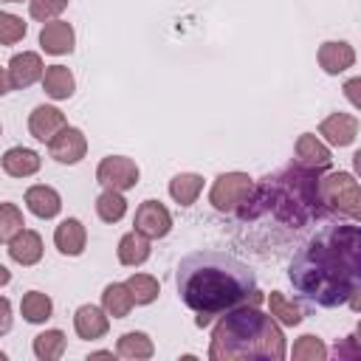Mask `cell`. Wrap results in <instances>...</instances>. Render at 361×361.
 <instances>
[{
	"instance_id": "9a60e30c",
	"label": "cell",
	"mask_w": 361,
	"mask_h": 361,
	"mask_svg": "<svg viewBox=\"0 0 361 361\" xmlns=\"http://www.w3.org/2000/svg\"><path fill=\"white\" fill-rule=\"evenodd\" d=\"M319 65H322L324 73L338 76V73H344L347 68L355 65V51L347 42H336V39L322 42V48H319Z\"/></svg>"
},
{
	"instance_id": "484cf974",
	"label": "cell",
	"mask_w": 361,
	"mask_h": 361,
	"mask_svg": "<svg viewBox=\"0 0 361 361\" xmlns=\"http://www.w3.org/2000/svg\"><path fill=\"white\" fill-rule=\"evenodd\" d=\"M96 214H99V220H104V223H118V220L127 214V200H124V195L116 192V189H104V192L96 197Z\"/></svg>"
},
{
	"instance_id": "ffe728a7",
	"label": "cell",
	"mask_w": 361,
	"mask_h": 361,
	"mask_svg": "<svg viewBox=\"0 0 361 361\" xmlns=\"http://www.w3.org/2000/svg\"><path fill=\"white\" fill-rule=\"evenodd\" d=\"M118 262L127 265V268H135L141 262L149 259V237H144L141 231H127L121 240H118Z\"/></svg>"
},
{
	"instance_id": "cb8c5ba5",
	"label": "cell",
	"mask_w": 361,
	"mask_h": 361,
	"mask_svg": "<svg viewBox=\"0 0 361 361\" xmlns=\"http://www.w3.org/2000/svg\"><path fill=\"white\" fill-rule=\"evenodd\" d=\"M20 310H23V319H25V322L42 324V322L51 319L54 302H51V296L42 293V290H28V293L23 296V302H20Z\"/></svg>"
},
{
	"instance_id": "6da1fadb",
	"label": "cell",
	"mask_w": 361,
	"mask_h": 361,
	"mask_svg": "<svg viewBox=\"0 0 361 361\" xmlns=\"http://www.w3.org/2000/svg\"><path fill=\"white\" fill-rule=\"evenodd\" d=\"M288 276L305 299L322 307H338L344 302L358 307V288H361L358 226H333L316 234L293 257Z\"/></svg>"
},
{
	"instance_id": "74e56055",
	"label": "cell",
	"mask_w": 361,
	"mask_h": 361,
	"mask_svg": "<svg viewBox=\"0 0 361 361\" xmlns=\"http://www.w3.org/2000/svg\"><path fill=\"white\" fill-rule=\"evenodd\" d=\"M90 358H113V350H96L90 353Z\"/></svg>"
},
{
	"instance_id": "8992f818",
	"label": "cell",
	"mask_w": 361,
	"mask_h": 361,
	"mask_svg": "<svg viewBox=\"0 0 361 361\" xmlns=\"http://www.w3.org/2000/svg\"><path fill=\"white\" fill-rule=\"evenodd\" d=\"M96 180L104 189H116V192H127L138 183V166L133 158L127 155H107L102 158V164L96 166Z\"/></svg>"
},
{
	"instance_id": "7c38bea8",
	"label": "cell",
	"mask_w": 361,
	"mask_h": 361,
	"mask_svg": "<svg viewBox=\"0 0 361 361\" xmlns=\"http://www.w3.org/2000/svg\"><path fill=\"white\" fill-rule=\"evenodd\" d=\"M6 71H8L11 87H28V85H34L37 79H42L45 65H42L39 54L23 51V54H14V56H11V62H8Z\"/></svg>"
},
{
	"instance_id": "836d02e7",
	"label": "cell",
	"mask_w": 361,
	"mask_h": 361,
	"mask_svg": "<svg viewBox=\"0 0 361 361\" xmlns=\"http://www.w3.org/2000/svg\"><path fill=\"white\" fill-rule=\"evenodd\" d=\"M8 330H11V302L0 296V336H6Z\"/></svg>"
},
{
	"instance_id": "e575fe53",
	"label": "cell",
	"mask_w": 361,
	"mask_h": 361,
	"mask_svg": "<svg viewBox=\"0 0 361 361\" xmlns=\"http://www.w3.org/2000/svg\"><path fill=\"white\" fill-rule=\"evenodd\" d=\"M358 85H361V79H350V82L344 85V93H347V99H350V104H353V107H358V104H361V99H358V93H355V90H358Z\"/></svg>"
},
{
	"instance_id": "8d00e7d4",
	"label": "cell",
	"mask_w": 361,
	"mask_h": 361,
	"mask_svg": "<svg viewBox=\"0 0 361 361\" xmlns=\"http://www.w3.org/2000/svg\"><path fill=\"white\" fill-rule=\"evenodd\" d=\"M8 279H11V271H8V268H6L3 262H0V285H6Z\"/></svg>"
},
{
	"instance_id": "9c48e42d",
	"label": "cell",
	"mask_w": 361,
	"mask_h": 361,
	"mask_svg": "<svg viewBox=\"0 0 361 361\" xmlns=\"http://www.w3.org/2000/svg\"><path fill=\"white\" fill-rule=\"evenodd\" d=\"M73 42H76V34H73L71 23H65V20H48V23H42L39 45H42L45 54H54V56L71 54L73 51Z\"/></svg>"
},
{
	"instance_id": "4316f807",
	"label": "cell",
	"mask_w": 361,
	"mask_h": 361,
	"mask_svg": "<svg viewBox=\"0 0 361 361\" xmlns=\"http://www.w3.org/2000/svg\"><path fill=\"white\" fill-rule=\"evenodd\" d=\"M65 353V333L62 330H45L34 336V355L39 361H56Z\"/></svg>"
},
{
	"instance_id": "30bf717a",
	"label": "cell",
	"mask_w": 361,
	"mask_h": 361,
	"mask_svg": "<svg viewBox=\"0 0 361 361\" xmlns=\"http://www.w3.org/2000/svg\"><path fill=\"white\" fill-rule=\"evenodd\" d=\"M65 113L59 107H51V104H39L31 110L28 116V133L37 138V141H51L62 127H65Z\"/></svg>"
},
{
	"instance_id": "2e32d148",
	"label": "cell",
	"mask_w": 361,
	"mask_h": 361,
	"mask_svg": "<svg viewBox=\"0 0 361 361\" xmlns=\"http://www.w3.org/2000/svg\"><path fill=\"white\" fill-rule=\"evenodd\" d=\"M25 206H28L31 214H37V217H42V220H51V217L59 214L62 197H59L56 189H51V186H45V183H37V186H31V189L25 192Z\"/></svg>"
},
{
	"instance_id": "5b68a950",
	"label": "cell",
	"mask_w": 361,
	"mask_h": 361,
	"mask_svg": "<svg viewBox=\"0 0 361 361\" xmlns=\"http://www.w3.org/2000/svg\"><path fill=\"white\" fill-rule=\"evenodd\" d=\"M251 192H254V178L251 175H245V172H223L212 183L209 203L217 212L234 214V212H240L245 206V200L251 197Z\"/></svg>"
},
{
	"instance_id": "4fadbf2b",
	"label": "cell",
	"mask_w": 361,
	"mask_h": 361,
	"mask_svg": "<svg viewBox=\"0 0 361 361\" xmlns=\"http://www.w3.org/2000/svg\"><path fill=\"white\" fill-rule=\"evenodd\" d=\"M8 257L17 265H37L42 259V237L31 228H20L8 240Z\"/></svg>"
},
{
	"instance_id": "52a82bcc",
	"label": "cell",
	"mask_w": 361,
	"mask_h": 361,
	"mask_svg": "<svg viewBox=\"0 0 361 361\" xmlns=\"http://www.w3.org/2000/svg\"><path fill=\"white\" fill-rule=\"evenodd\" d=\"M172 228V214L161 200H144L135 209V231H141L149 240L166 237Z\"/></svg>"
},
{
	"instance_id": "277c9868",
	"label": "cell",
	"mask_w": 361,
	"mask_h": 361,
	"mask_svg": "<svg viewBox=\"0 0 361 361\" xmlns=\"http://www.w3.org/2000/svg\"><path fill=\"white\" fill-rule=\"evenodd\" d=\"M319 200L330 209L338 212L350 220H358L361 214V192H358V180L350 172H330L319 180Z\"/></svg>"
},
{
	"instance_id": "f546056e",
	"label": "cell",
	"mask_w": 361,
	"mask_h": 361,
	"mask_svg": "<svg viewBox=\"0 0 361 361\" xmlns=\"http://www.w3.org/2000/svg\"><path fill=\"white\" fill-rule=\"evenodd\" d=\"M25 226L17 203H0V243H8Z\"/></svg>"
},
{
	"instance_id": "d4e9b609",
	"label": "cell",
	"mask_w": 361,
	"mask_h": 361,
	"mask_svg": "<svg viewBox=\"0 0 361 361\" xmlns=\"http://www.w3.org/2000/svg\"><path fill=\"white\" fill-rule=\"evenodd\" d=\"M116 353L121 355V358H149L152 353H155V347H152V338L147 336V333H141V330H130V333H124L121 338H118V347H116Z\"/></svg>"
},
{
	"instance_id": "d6a6232c",
	"label": "cell",
	"mask_w": 361,
	"mask_h": 361,
	"mask_svg": "<svg viewBox=\"0 0 361 361\" xmlns=\"http://www.w3.org/2000/svg\"><path fill=\"white\" fill-rule=\"evenodd\" d=\"M68 8V0H28V14L39 23L56 20Z\"/></svg>"
},
{
	"instance_id": "7a4b0ae2",
	"label": "cell",
	"mask_w": 361,
	"mask_h": 361,
	"mask_svg": "<svg viewBox=\"0 0 361 361\" xmlns=\"http://www.w3.org/2000/svg\"><path fill=\"white\" fill-rule=\"evenodd\" d=\"M178 296L197 313V327H206L214 316L237 305H259L254 271L220 251H197L178 265Z\"/></svg>"
},
{
	"instance_id": "f1b7e54d",
	"label": "cell",
	"mask_w": 361,
	"mask_h": 361,
	"mask_svg": "<svg viewBox=\"0 0 361 361\" xmlns=\"http://www.w3.org/2000/svg\"><path fill=\"white\" fill-rule=\"evenodd\" d=\"M268 307H271V316H274L279 324L296 327V324L302 322V310H299L290 299H285V293H279V290H271V296H268Z\"/></svg>"
},
{
	"instance_id": "e0dca14e",
	"label": "cell",
	"mask_w": 361,
	"mask_h": 361,
	"mask_svg": "<svg viewBox=\"0 0 361 361\" xmlns=\"http://www.w3.org/2000/svg\"><path fill=\"white\" fill-rule=\"evenodd\" d=\"M54 243H56V248H59L62 254L79 257V254L85 251V243H87V231H85L82 220H76V217L62 220V223L56 226V231H54Z\"/></svg>"
},
{
	"instance_id": "5bb4252c",
	"label": "cell",
	"mask_w": 361,
	"mask_h": 361,
	"mask_svg": "<svg viewBox=\"0 0 361 361\" xmlns=\"http://www.w3.org/2000/svg\"><path fill=\"white\" fill-rule=\"evenodd\" d=\"M110 327V316L104 313V307H96V305H82L73 316V330L79 338H102Z\"/></svg>"
},
{
	"instance_id": "7402d4cb",
	"label": "cell",
	"mask_w": 361,
	"mask_h": 361,
	"mask_svg": "<svg viewBox=\"0 0 361 361\" xmlns=\"http://www.w3.org/2000/svg\"><path fill=\"white\" fill-rule=\"evenodd\" d=\"M133 293H130V288L124 285V282H113V285H107L104 288V293H102V307H104V313L107 316H113V319H124L130 310H133Z\"/></svg>"
},
{
	"instance_id": "ba28073f",
	"label": "cell",
	"mask_w": 361,
	"mask_h": 361,
	"mask_svg": "<svg viewBox=\"0 0 361 361\" xmlns=\"http://www.w3.org/2000/svg\"><path fill=\"white\" fill-rule=\"evenodd\" d=\"M48 152L54 161L59 164H79L87 152V138L79 127H62L51 141H48Z\"/></svg>"
},
{
	"instance_id": "83f0119b",
	"label": "cell",
	"mask_w": 361,
	"mask_h": 361,
	"mask_svg": "<svg viewBox=\"0 0 361 361\" xmlns=\"http://www.w3.org/2000/svg\"><path fill=\"white\" fill-rule=\"evenodd\" d=\"M124 285L130 288V293H133V302H135V305H149V302H155V299H158V293H161L158 279H155V276H149V274H133Z\"/></svg>"
},
{
	"instance_id": "d590c367",
	"label": "cell",
	"mask_w": 361,
	"mask_h": 361,
	"mask_svg": "<svg viewBox=\"0 0 361 361\" xmlns=\"http://www.w3.org/2000/svg\"><path fill=\"white\" fill-rule=\"evenodd\" d=\"M11 90V79H8V71L0 68V96H6Z\"/></svg>"
},
{
	"instance_id": "603a6c76",
	"label": "cell",
	"mask_w": 361,
	"mask_h": 361,
	"mask_svg": "<svg viewBox=\"0 0 361 361\" xmlns=\"http://www.w3.org/2000/svg\"><path fill=\"white\" fill-rule=\"evenodd\" d=\"M200 192H203V178L195 175V172H180L169 180V195L180 206H192Z\"/></svg>"
},
{
	"instance_id": "ab89813d",
	"label": "cell",
	"mask_w": 361,
	"mask_h": 361,
	"mask_svg": "<svg viewBox=\"0 0 361 361\" xmlns=\"http://www.w3.org/2000/svg\"><path fill=\"white\" fill-rule=\"evenodd\" d=\"M8 3H23V0H8Z\"/></svg>"
},
{
	"instance_id": "8fae6325",
	"label": "cell",
	"mask_w": 361,
	"mask_h": 361,
	"mask_svg": "<svg viewBox=\"0 0 361 361\" xmlns=\"http://www.w3.org/2000/svg\"><path fill=\"white\" fill-rule=\"evenodd\" d=\"M319 135H324V141L333 147H347L358 135V118L350 113H333L319 124Z\"/></svg>"
},
{
	"instance_id": "3957f363",
	"label": "cell",
	"mask_w": 361,
	"mask_h": 361,
	"mask_svg": "<svg viewBox=\"0 0 361 361\" xmlns=\"http://www.w3.org/2000/svg\"><path fill=\"white\" fill-rule=\"evenodd\" d=\"M285 336L274 316L262 313L259 305H237L212 330L209 358L212 361H243V358H285Z\"/></svg>"
},
{
	"instance_id": "1f68e13d",
	"label": "cell",
	"mask_w": 361,
	"mask_h": 361,
	"mask_svg": "<svg viewBox=\"0 0 361 361\" xmlns=\"http://www.w3.org/2000/svg\"><path fill=\"white\" fill-rule=\"evenodd\" d=\"M25 37V23L17 14L0 11V45H14Z\"/></svg>"
},
{
	"instance_id": "d6986e66",
	"label": "cell",
	"mask_w": 361,
	"mask_h": 361,
	"mask_svg": "<svg viewBox=\"0 0 361 361\" xmlns=\"http://www.w3.org/2000/svg\"><path fill=\"white\" fill-rule=\"evenodd\" d=\"M39 164H42V158L28 147H11L3 155V172L11 178H28V175L39 172Z\"/></svg>"
},
{
	"instance_id": "60d3db41",
	"label": "cell",
	"mask_w": 361,
	"mask_h": 361,
	"mask_svg": "<svg viewBox=\"0 0 361 361\" xmlns=\"http://www.w3.org/2000/svg\"><path fill=\"white\" fill-rule=\"evenodd\" d=\"M0 130H3V127H0Z\"/></svg>"
},
{
	"instance_id": "ac0fdd59",
	"label": "cell",
	"mask_w": 361,
	"mask_h": 361,
	"mask_svg": "<svg viewBox=\"0 0 361 361\" xmlns=\"http://www.w3.org/2000/svg\"><path fill=\"white\" fill-rule=\"evenodd\" d=\"M296 161L299 166H307V169H322L330 164V147L324 141H319L316 135L310 133H302L296 138Z\"/></svg>"
},
{
	"instance_id": "4dcf8cb0",
	"label": "cell",
	"mask_w": 361,
	"mask_h": 361,
	"mask_svg": "<svg viewBox=\"0 0 361 361\" xmlns=\"http://www.w3.org/2000/svg\"><path fill=\"white\" fill-rule=\"evenodd\" d=\"M290 355H293L296 361H324V358H327V347L322 344L319 336H302V338L293 344Z\"/></svg>"
},
{
	"instance_id": "44dd1931",
	"label": "cell",
	"mask_w": 361,
	"mask_h": 361,
	"mask_svg": "<svg viewBox=\"0 0 361 361\" xmlns=\"http://www.w3.org/2000/svg\"><path fill=\"white\" fill-rule=\"evenodd\" d=\"M73 87H76L73 73H71L65 65H48V68L42 71V90H45L51 99H56V102L71 99V96H73Z\"/></svg>"
},
{
	"instance_id": "f35d334b",
	"label": "cell",
	"mask_w": 361,
	"mask_h": 361,
	"mask_svg": "<svg viewBox=\"0 0 361 361\" xmlns=\"http://www.w3.org/2000/svg\"><path fill=\"white\" fill-rule=\"evenodd\" d=\"M3 358H6V353H0V361H3Z\"/></svg>"
}]
</instances>
